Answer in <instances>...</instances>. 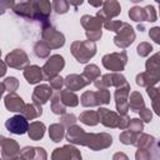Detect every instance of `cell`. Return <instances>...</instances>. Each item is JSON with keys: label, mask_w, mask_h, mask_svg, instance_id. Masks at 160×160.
Listing matches in <instances>:
<instances>
[{"label": "cell", "mask_w": 160, "mask_h": 160, "mask_svg": "<svg viewBox=\"0 0 160 160\" xmlns=\"http://www.w3.org/2000/svg\"><path fill=\"white\" fill-rule=\"evenodd\" d=\"M66 139L72 144H80L89 146L92 150H101L111 145L112 138L109 134L101 132V134H86L84 130L79 126H70L66 134Z\"/></svg>", "instance_id": "6da1fadb"}, {"label": "cell", "mask_w": 160, "mask_h": 160, "mask_svg": "<svg viewBox=\"0 0 160 160\" xmlns=\"http://www.w3.org/2000/svg\"><path fill=\"white\" fill-rule=\"evenodd\" d=\"M71 52L76 58V60L81 64L86 62L92 58L96 52V45L92 41H75L71 45Z\"/></svg>", "instance_id": "7a4b0ae2"}, {"label": "cell", "mask_w": 160, "mask_h": 160, "mask_svg": "<svg viewBox=\"0 0 160 160\" xmlns=\"http://www.w3.org/2000/svg\"><path fill=\"white\" fill-rule=\"evenodd\" d=\"M128 56L125 54V51L121 52H112V54H108L102 58V65L111 71H121L126 64Z\"/></svg>", "instance_id": "3957f363"}, {"label": "cell", "mask_w": 160, "mask_h": 160, "mask_svg": "<svg viewBox=\"0 0 160 160\" xmlns=\"http://www.w3.org/2000/svg\"><path fill=\"white\" fill-rule=\"evenodd\" d=\"M42 39L45 40L48 46L52 48V49H58V48L62 46L65 42L64 35L61 32H59L55 28H52L50 24L42 26Z\"/></svg>", "instance_id": "277c9868"}, {"label": "cell", "mask_w": 160, "mask_h": 160, "mask_svg": "<svg viewBox=\"0 0 160 160\" xmlns=\"http://www.w3.org/2000/svg\"><path fill=\"white\" fill-rule=\"evenodd\" d=\"M64 59L60 55H52L50 56V59L46 61V64L44 65V68L41 69L44 72V79L46 80H51L52 78L58 76L59 71L64 68Z\"/></svg>", "instance_id": "5b68a950"}, {"label": "cell", "mask_w": 160, "mask_h": 160, "mask_svg": "<svg viewBox=\"0 0 160 160\" xmlns=\"http://www.w3.org/2000/svg\"><path fill=\"white\" fill-rule=\"evenodd\" d=\"M116 32L118 34H116V36L114 39V42L119 48H122V49L128 48L135 40V32H134L132 28L126 22H122L121 28Z\"/></svg>", "instance_id": "8992f818"}, {"label": "cell", "mask_w": 160, "mask_h": 160, "mask_svg": "<svg viewBox=\"0 0 160 160\" xmlns=\"http://www.w3.org/2000/svg\"><path fill=\"white\" fill-rule=\"evenodd\" d=\"M5 128H6L8 131H10L12 134L22 135V134H25L28 131L29 122H28V120L21 114H19V115H15V116H12V118L6 120Z\"/></svg>", "instance_id": "52a82bcc"}, {"label": "cell", "mask_w": 160, "mask_h": 160, "mask_svg": "<svg viewBox=\"0 0 160 160\" xmlns=\"http://www.w3.org/2000/svg\"><path fill=\"white\" fill-rule=\"evenodd\" d=\"M120 11H121L120 4L118 1H115V0H109V1H104L102 2V9L98 11L96 16L105 22L108 20H111V18L118 16L120 14Z\"/></svg>", "instance_id": "ba28073f"}, {"label": "cell", "mask_w": 160, "mask_h": 160, "mask_svg": "<svg viewBox=\"0 0 160 160\" xmlns=\"http://www.w3.org/2000/svg\"><path fill=\"white\" fill-rule=\"evenodd\" d=\"M94 84L99 89H106L108 86H118V88H120V86H122V85H125L128 82H126L125 78L122 75H120V74H106L101 79H96L94 81Z\"/></svg>", "instance_id": "9c48e42d"}, {"label": "cell", "mask_w": 160, "mask_h": 160, "mask_svg": "<svg viewBox=\"0 0 160 160\" xmlns=\"http://www.w3.org/2000/svg\"><path fill=\"white\" fill-rule=\"evenodd\" d=\"M52 160H81V155L79 150L74 146L65 145L61 149H55L51 155Z\"/></svg>", "instance_id": "30bf717a"}, {"label": "cell", "mask_w": 160, "mask_h": 160, "mask_svg": "<svg viewBox=\"0 0 160 160\" xmlns=\"http://www.w3.org/2000/svg\"><path fill=\"white\" fill-rule=\"evenodd\" d=\"M130 92V86L129 84H125L120 88H118V90L115 91V100H116V109L120 112V115H126V111L129 109V104H128V95Z\"/></svg>", "instance_id": "8fae6325"}, {"label": "cell", "mask_w": 160, "mask_h": 160, "mask_svg": "<svg viewBox=\"0 0 160 160\" xmlns=\"http://www.w3.org/2000/svg\"><path fill=\"white\" fill-rule=\"evenodd\" d=\"M5 60H6V64L9 66L15 68V69H22L29 62L28 55L25 54V51H22L20 49H15L10 54H8Z\"/></svg>", "instance_id": "7c38bea8"}, {"label": "cell", "mask_w": 160, "mask_h": 160, "mask_svg": "<svg viewBox=\"0 0 160 160\" xmlns=\"http://www.w3.org/2000/svg\"><path fill=\"white\" fill-rule=\"evenodd\" d=\"M12 10L16 15L22 16V18H29L32 20H39L36 11L34 9L32 1H22V2H15V5L12 6Z\"/></svg>", "instance_id": "4fadbf2b"}, {"label": "cell", "mask_w": 160, "mask_h": 160, "mask_svg": "<svg viewBox=\"0 0 160 160\" xmlns=\"http://www.w3.org/2000/svg\"><path fill=\"white\" fill-rule=\"evenodd\" d=\"M98 118H99V121L108 128H119L120 116L118 114H115L114 111L100 108L98 111Z\"/></svg>", "instance_id": "5bb4252c"}, {"label": "cell", "mask_w": 160, "mask_h": 160, "mask_svg": "<svg viewBox=\"0 0 160 160\" xmlns=\"http://www.w3.org/2000/svg\"><path fill=\"white\" fill-rule=\"evenodd\" d=\"M4 160H18L20 156V149L16 141L12 139H5L2 142V150H1Z\"/></svg>", "instance_id": "9a60e30c"}, {"label": "cell", "mask_w": 160, "mask_h": 160, "mask_svg": "<svg viewBox=\"0 0 160 160\" xmlns=\"http://www.w3.org/2000/svg\"><path fill=\"white\" fill-rule=\"evenodd\" d=\"M51 94H52V90H51V88H50L49 85L42 84V85L36 86L35 90H34V94H32L34 104H36V105L45 104V102L50 99Z\"/></svg>", "instance_id": "2e32d148"}, {"label": "cell", "mask_w": 160, "mask_h": 160, "mask_svg": "<svg viewBox=\"0 0 160 160\" xmlns=\"http://www.w3.org/2000/svg\"><path fill=\"white\" fill-rule=\"evenodd\" d=\"M5 106L9 111H12V112H21L25 108V104L22 101V99L16 95L15 92H10L6 98H5Z\"/></svg>", "instance_id": "e0dca14e"}, {"label": "cell", "mask_w": 160, "mask_h": 160, "mask_svg": "<svg viewBox=\"0 0 160 160\" xmlns=\"http://www.w3.org/2000/svg\"><path fill=\"white\" fill-rule=\"evenodd\" d=\"M104 21L99 19L98 16H90V15H84L81 18V25L86 29V31H99L101 30Z\"/></svg>", "instance_id": "ac0fdd59"}, {"label": "cell", "mask_w": 160, "mask_h": 160, "mask_svg": "<svg viewBox=\"0 0 160 160\" xmlns=\"http://www.w3.org/2000/svg\"><path fill=\"white\" fill-rule=\"evenodd\" d=\"M24 76H25L26 81L29 84H36V82H39V81H41L44 79L42 70L36 65L28 66L25 69V71H24Z\"/></svg>", "instance_id": "d6986e66"}, {"label": "cell", "mask_w": 160, "mask_h": 160, "mask_svg": "<svg viewBox=\"0 0 160 160\" xmlns=\"http://www.w3.org/2000/svg\"><path fill=\"white\" fill-rule=\"evenodd\" d=\"M65 85L68 88V90L70 91H75V90H80L82 89L85 85H88V82L85 81V79L80 75H69L66 79H65Z\"/></svg>", "instance_id": "ffe728a7"}, {"label": "cell", "mask_w": 160, "mask_h": 160, "mask_svg": "<svg viewBox=\"0 0 160 160\" xmlns=\"http://www.w3.org/2000/svg\"><path fill=\"white\" fill-rule=\"evenodd\" d=\"M159 81V72H141L136 76V84L140 86L150 88L152 84Z\"/></svg>", "instance_id": "44dd1931"}, {"label": "cell", "mask_w": 160, "mask_h": 160, "mask_svg": "<svg viewBox=\"0 0 160 160\" xmlns=\"http://www.w3.org/2000/svg\"><path fill=\"white\" fill-rule=\"evenodd\" d=\"M41 114H42L41 106L40 105H36V104H28V105H25L24 110L21 111V115L26 120H31V119L39 118Z\"/></svg>", "instance_id": "7402d4cb"}, {"label": "cell", "mask_w": 160, "mask_h": 160, "mask_svg": "<svg viewBox=\"0 0 160 160\" xmlns=\"http://www.w3.org/2000/svg\"><path fill=\"white\" fill-rule=\"evenodd\" d=\"M28 132H29V136L32 140H40L44 136L45 125L42 122H40V121H35V122L30 124V126L28 129Z\"/></svg>", "instance_id": "603a6c76"}, {"label": "cell", "mask_w": 160, "mask_h": 160, "mask_svg": "<svg viewBox=\"0 0 160 160\" xmlns=\"http://www.w3.org/2000/svg\"><path fill=\"white\" fill-rule=\"evenodd\" d=\"M59 95H60V100L64 105L66 106H76L78 102H79V99L78 96L70 91V90H62V91H59Z\"/></svg>", "instance_id": "cb8c5ba5"}, {"label": "cell", "mask_w": 160, "mask_h": 160, "mask_svg": "<svg viewBox=\"0 0 160 160\" xmlns=\"http://www.w3.org/2000/svg\"><path fill=\"white\" fill-rule=\"evenodd\" d=\"M128 104H129V108H130L132 111H136V112L144 109V99H142V96H141L139 92H136V91H134V92L131 94L130 101H129Z\"/></svg>", "instance_id": "d4e9b609"}, {"label": "cell", "mask_w": 160, "mask_h": 160, "mask_svg": "<svg viewBox=\"0 0 160 160\" xmlns=\"http://www.w3.org/2000/svg\"><path fill=\"white\" fill-rule=\"evenodd\" d=\"M100 75V70H99V68L96 66V65H88L85 69H84V74L81 75L84 79H85V81L89 84L90 81H94V80H96L98 79V76Z\"/></svg>", "instance_id": "484cf974"}, {"label": "cell", "mask_w": 160, "mask_h": 160, "mask_svg": "<svg viewBox=\"0 0 160 160\" xmlns=\"http://www.w3.org/2000/svg\"><path fill=\"white\" fill-rule=\"evenodd\" d=\"M80 121L86 124V125H96L99 122V118H98V112L95 111H91V110H88V111H84L81 115H80Z\"/></svg>", "instance_id": "4316f807"}, {"label": "cell", "mask_w": 160, "mask_h": 160, "mask_svg": "<svg viewBox=\"0 0 160 160\" xmlns=\"http://www.w3.org/2000/svg\"><path fill=\"white\" fill-rule=\"evenodd\" d=\"M49 135L52 141L58 142L64 138V128L60 124H52L49 129Z\"/></svg>", "instance_id": "83f0119b"}, {"label": "cell", "mask_w": 160, "mask_h": 160, "mask_svg": "<svg viewBox=\"0 0 160 160\" xmlns=\"http://www.w3.org/2000/svg\"><path fill=\"white\" fill-rule=\"evenodd\" d=\"M129 16L134 21H146V14L145 9L140 6H134L129 10Z\"/></svg>", "instance_id": "f1b7e54d"}, {"label": "cell", "mask_w": 160, "mask_h": 160, "mask_svg": "<svg viewBox=\"0 0 160 160\" xmlns=\"http://www.w3.org/2000/svg\"><path fill=\"white\" fill-rule=\"evenodd\" d=\"M34 52H35V55H36L38 58L44 59V58L49 56V54H50V48L48 46V44H46L45 41H38V42L35 44V46H34Z\"/></svg>", "instance_id": "f546056e"}, {"label": "cell", "mask_w": 160, "mask_h": 160, "mask_svg": "<svg viewBox=\"0 0 160 160\" xmlns=\"http://www.w3.org/2000/svg\"><path fill=\"white\" fill-rule=\"evenodd\" d=\"M51 110L54 114H65V105L60 100L59 91H56L51 100Z\"/></svg>", "instance_id": "4dcf8cb0"}, {"label": "cell", "mask_w": 160, "mask_h": 160, "mask_svg": "<svg viewBox=\"0 0 160 160\" xmlns=\"http://www.w3.org/2000/svg\"><path fill=\"white\" fill-rule=\"evenodd\" d=\"M81 104L82 106H96L98 101H96V95L94 91H86L82 94L81 96Z\"/></svg>", "instance_id": "1f68e13d"}, {"label": "cell", "mask_w": 160, "mask_h": 160, "mask_svg": "<svg viewBox=\"0 0 160 160\" xmlns=\"http://www.w3.org/2000/svg\"><path fill=\"white\" fill-rule=\"evenodd\" d=\"M69 1L65 0H55L51 2V8L58 12V14H65L69 10Z\"/></svg>", "instance_id": "d6a6232c"}, {"label": "cell", "mask_w": 160, "mask_h": 160, "mask_svg": "<svg viewBox=\"0 0 160 160\" xmlns=\"http://www.w3.org/2000/svg\"><path fill=\"white\" fill-rule=\"evenodd\" d=\"M95 95H96L98 105H101V104H109V101H110V92H109L106 89H100L99 91L95 92Z\"/></svg>", "instance_id": "836d02e7"}, {"label": "cell", "mask_w": 160, "mask_h": 160, "mask_svg": "<svg viewBox=\"0 0 160 160\" xmlns=\"http://www.w3.org/2000/svg\"><path fill=\"white\" fill-rule=\"evenodd\" d=\"M158 58H159V54H155L151 59H149L146 61V70H148V72H159L158 71L159 70V60H158Z\"/></svg>", "instance_id": "e575fe53"}, {"label": "cell", "mask_w": 160, "mask_h": 160, "mask_svg": "<svg viewBox=\"0 0 160 160\" xmlns=\"http://www.w3.org/2000/svg\"><path fill=\"white\" fill-rule=\"evenodd\" d=\"M152 141H154V138H152V136H149V135H141L139 139H136L135 145H138V146H139V149L150 148Z\"/></svg>", "instance_id": "d590c367"}, {"label": "cell", "mask_w": 160, "mask_h": 160, "mask_svg": "<svg viewBox=\"0 0 160 160\" xmlns=\"http://www.w3.org/2000/svg\"><path fill=\"white\" fill-rule=\"evenodd\" d=\"M120 141H121L122 144H126V145L135 144V141H136L135 132H131V131H129V130L121 132V134H120Z\"/></svg>", "instance_id": "8d00e7d4"}, {"label": "cell", "mask_w": 160, "mask_h": 160, "mask_svg": "<svg viewBox=\"0 0 160 160\" xmlns=\"http://www.w3.org/2000/svg\"><path fill=\"white\" fill-rule=\"evenodd\" d=\"M4 88H5V90H8L9 92H14L16 89H18V85H19V82H18V80L15 79V78H12V76H10V78H6L5 80H4Z\"/></svg>", "instance_id": "74e56055"}, {"label": "cell", "mask_w": 160, "mask_h": 160, "mask_svg": "<svg viewBox=\"0 0 160 160\" xmlns=\"http://www.w3.org/2000/svg\"><path fill=\"white\" fill-rule=\"evenodd\" d=\"M128 128H129V131H131V132H141L142 122L139 119H130V122H129Z\"/></svg>", "instance_id": "f35d334b"}, {"label": "cell", "mask_w": 160, "mask_h": 160, "mask_svg": "<svg viewBox=\"0 0 160 160\" xmlns=\"http://www.w3.org/2000/svg\"><path fill=\"white\" fill-rule=\"evenodd\" d=\"M108 30H111V31H118L121 25H122V21H118V20H108L102 24Z\"/></svg>", "instance_id": "ab89813d"}, {"label": "cell", "mask_w": 160, "mask_h": 160, "mask_svg": "<svg viewBox=\"0 0 160 160\" xmlns=\"http://www.w3.org/2000/svg\"><path fill=\"white\" fill-rule=\"evenodd\" d=\"M151 50H152V46H151L150 44H148V42H141V44L138 46V54H139L140 56H146V55H149V54L151 52Z\"/></svg>", "instance_id": "60d3db41"}, {"label": "cell", "mask_w": 160, "mask_h": 160, "mask_svg": "<svg viewBox=\"0 0 160 160\" xmlns=\"http://www.w3.org/2000/svg\"><path fill=\"white\" fill-rule=\"evenodd\" d=\"M144 9H145V14H146V21H150V22L156 21V12H155L154 6L148 5Z\"/></svg>", "instance_id": "b9f144b4"}, {"label": "cell", "mask_w": 160, "mask_h": 160, "mask_svg": "<svg viewBox=\"0 0 160 160\" xmlns=\"http://www.w3.org/2000/svg\"><path fill=\"white\" fill-rule=\"evenodd\" d=\"M34 154H35V149H34V148H29V146L24 148V149L21 150V152H20V155H21L25 160L34 159Z\"/></svg>", "instance_id": "7bdbcfd3"}, {"label": "cell", "mask_w": 160, "mask_h": 160, "mask_svg": "<svg viewBox=\"0 0 160 160\" xmlns=\"http://www.w3.org/2000/svg\"><path fill=\"white\" fill-rule=\"evenodd\" d=\"M62 80H64V79H61V78H59V76L52 78V79L50 80V88H52V89L60 91V89H61V86H62V84H64Z\"/></svg>", "instance_id": "ee69618b"}, {"label": "cell", "mask_w": 160, "mask_h": 160, "mask_svg": "<svg viewBox=\"0 0 160 160\" xmlns=\"http://www.w3.org/2000/svg\"><path fill=\"white\" fill-rule=\"evenodd\" d=\"M136 160H151V155L145 149H139L136 152Z\"/></svg>", "instance_id": "f6af8a7d"}, {"label": "cell", "mask_w": 160, "mask_h": 160, "mask_svg": "<svg viewBox=\"0 0 160 160\" xmlns=\"http://www.w3.org/2000/svg\"><path fill=\"white\" fill-rule=\"evenodd\" d=\"M34 149H35V154L32 160H46V152L42 148H34Z\"/></svg>", "instance_id": "bcb514c9"}, {"label": "cell", "mask_w": 160, "mask_h": 160, "mask_svg": "<svg viewBox=\"0 0 160 160\" xmlns=\"http://www.w3.org/2000/svg\"><path fill=\"white\" fill-rule=\"evenodd\" d=\"M101 35H102L101 30H99V31H86V36H88L89 41H92V42L99 40L101 38Z\"/></svg>", "instance_id": "7dc6e473"}, {"label": "cell", "mask_w": 160, "mask_h": 160, "mask_svg": "<svg viewBox=\"0 0 160 160\" xmlns=\"http://www.w3.org/2000/svg\"><path fill=\"white\" fill-rule=\"evenodd\" d=\"M75 119H76V118H75L72 114H70V115H65V116H62V118H61V121H62L64 125H66V126L70 128V126H72V125L75 124V121H76Z\"/></svg>", "instance_id": "c3c4849f"}, {"label": "cell", "mask_w": 160, "mask_h": 160, "mask_svg": "<svg viewBox=\"0 0 160 160\" xmlns=\"http://www.w3.org/2000/svg\"><path fill=\"white\" fill-rule=\"evenodd\" d=\"M151 111L149 110V109H142V110H140V118H141V120H144V121H146V122H149L150 120H151Z\"/></svg>", "instance_id": "681fc988"}, {"label": "cell", "mask_w": 160, "mask_h": 160, "mask_svg": "<svg viewBox=\"0 0 160 160\" xmlns=\"http://www.w3.org/2000/svg\"><path fill=\"white\" fill-rule=\"evenodd\" d=\"M159 34H160V29L159 28H154L149 31V35L154 39L155 42H160V38H159Z\"/></svg>", "instance_id": "f907efd6"}, {"label": "cell", "mask_w": 160, "mask_h": 160, "mask_svg": "<svg viewBox=\"0 0 160 160\" xmlns=\"http://www.w3.org/2000/svg\"><path fill=\"white\" fill-rule=\"evenodd\" d=\"M112 160H129V159H128V156H126L125 154H122V152H116V154L114 155Z\"/></svg>", "instance_id": "816d5d0a"}, {"label": "cell", "mask_w": 160, "mask_h": 160, "mask_svg": "<svg viewBox=\"0 0 160 160\" xmlns=\"http://www.w3.org/2000/svg\"><path fill=\"white\" fill-rule=\"evenodd\" d=\"M5 72H6V65H5L4 61L0 60V76H4Z\"/></svg>", "instance_id": "f5cc1de1"}, {"label": "cell", "mask_w": 160, "mask_h": 160, "mask_svg": "<svg viewBox=\"0 0 160 160\" xmlns=\"http://www.w3.org/2000/svg\"><path fill=\"white\" fill-rule=\"evenodd\" d=\"M102 2H104V1H98V2H94V1H89V4H90L91 6H95V8H100V6H102Z\"/></svg>", "instance_id": "db71d44e"}, {"label": "cell", "mask_w": 160, "mask_h": 160, "mask_svg": "<svg viewBox=\"0 0 160 160\" xmlns=\"http://www.w3.org/2000/svg\"><path fill=\"white\" fill-rule=\"evenodd\" d=\"M4 140H5V138H4V136H1V135H0V146H1V145H2V142H4Z\"/></svg>", "instance_id": "11a10c76"}, {"label": "cell", "mask_w": 160, "mask_h": 160, "mask_svg": "<svg viewBox=\"0 0 160 160\" xmlns=\"http://www.w3.org/2000/svg\"><path fill=\"white\" fill-rule=\"evenodd\" d=\"M18 160H24V159H18Z\"/></svg>", "instance_id": "9f6ffc18"}, {"label": "cell", "mask_w": 160, "mask_h": 160, "mask_svg": "<svg viewBox=\"0 0 160 160\" xmlns=\"http://www.w3.org/2000/svg\"><path fill=\"white\" fill-rule=\"evenodd\" d=\"M0 55H1V50H0Z\"/></svg>", "instance_id": "6f0895ef"}, {"label": "cell", "mask_w": 160, "mask_h": 160, "mask_svg": "<svg viewBox=\"0 0 160 160\" xmlns=\"http://www.w3.org/2000/svg\"><path fill=\"white\" fill-rule=\"evenodd\" d=\"M0 160H2V159H0Z\"/></svg>", "instance_id": "680465c9"}]
</instances>
